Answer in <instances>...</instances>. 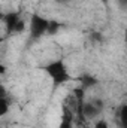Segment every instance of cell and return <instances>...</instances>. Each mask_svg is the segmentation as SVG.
I'll use <instances>...</instances> for the list:
<instances>
[{"mask_svg": "<svg viewBox=\"0 0 127 128\" xmlns=\"http://www.w3.org/2000/svg\"><path fill=\"white\" fill-rule=\"evenodd\" d=\"M45 72L48 73V76L55 82V84H64L69 79V73L66 68V64L61 60L52 61L45 67Z\"/></svg>", "mask_w": 127, "mask_h": 128, "instance_id": "cell-1", "label": "cell"}, {"mask_svg": "<svg viewBox=\"0 0 127 128\" xmlns=\"http://www.w3.org/2000/svg\"><path fill=\"white\" fill-rule=\"evenodd\" d=\"M48 24L49 21L40 15H33L30 20V34L33 39H37L40 36H43L48 30Z\"/></svg>", "mask_w": 127, "mask_h": 128, "instance_id": "cell-2", "label": "cell"}, {"mask_svg": "<svg viewBox=\"0 0 127 128\" xmlns=\"http://www.w3.org/2000/svg\"><path fill=\"white\" fill-rule=\"evenodd\" d=\"M102 112V109L94 104V101H88V103H82L81 107V115H84L85 118H94Z\"/></svg>", "mask_w": 127, "mask_h": 128, "instance_id": "cell-3", "label": "cell"}, {"mask_svg": "<svg viewBox=\"0 0 127 128\" xmlns=\"http://www.w3.org/2000/svg\"><path fill=\"white\" fill-rule=\"evenodd\" d=\"M3 21H5V24H6V30L11 33L15 30V27H17V24H18V21H20V15L17 14V12H9V14H6L5 16H3Z\"/></svg>", "mask_w": 127, "mask_h": 128, "instance_id": "cell-4", "label": "cell"}, {"mask_svg": "<svg viewBox=\"0 0 127 128\" xmlns=\"http://www.w3.org/2000/svg\"><path fill=\"white\" fill-rule=\"evenodd\" d=\"M73 124V113L70 112L69 107L63 106V116H61V124L58 128H72Z\"/></svg>", "mask_w": 127, "mask_h": 128, "instance_id": "cell-5", "label": "cell"}, {"mask_svg": "<svg viewBox=\"0 0 127 128\" xmlns=\"http://www.w3.org/2000/svg\"><path fill=\"white\" fill-rule=\"evenodd\" d=\"M97 84V80H96L94 78H91L90 74H84V76H81V88H88V86H91V85H96Z\"/></svg>", "mask_w": 127, "mask_h": 128, "instance_id": "cell-6", "label": "cell"}, {"mask_svg": "<svg viewBox=\"0 0 127 128\" xmlns=\"http://www.w3.org/2000/svg\"><path fill=\"white\" fill-rule=\"evenodd\" d=\"M9 110V100L8 97H0V118L3 115H6Z\"/></svg>", "mask_w": 127, "mask_h": 128, "instance_id": "cell-7", "label": "cell"}, {"mask_svg": "<svg viewBox=\"0 0 127 128\" xmlns=\"http://www.w3.org/2000/svg\"><path fill=\"white\" fill-rule=\"evenodd\" d=\"M120 122H121L123 128H126L127 125V106L126 104H123L121 109H120Z\"/></svg>", "mask_w": 127, "mask_h": 128, "instance_id": "cell-8", "label": "cell"}, {"mask_svg": "<svg viewBox=\"0 0 127 128\" xmlns=\"http://www.w3.org/2000/svg\"><path fill=\"white\" fill-rule=\"evenodd\" d=\"M58 28H60V24H58L57 21H49L46 33H49V34H54V33H57V32H58Z\"/></svg>", "mask_w": 127, "mask_h": 128, "instance_id": "cell-9", "label": "cell"}, {"mask_svg": "<svg viewBox=\"0 0 127 128\" xmlns=\"http://www.w3.org/2000/svg\"><path fill=\"white\" fill-rule=\"evenodd\" d=\"M73 94H75L78 101H82L84 100V88H75L73 90Z\"/></svg>", "mask_w": 127, "mask_h": 128, "instance_id": "cell-10", "label": "cell"}, {"mask_svg": "<svg viewBox=\"0 0 127 128\" xmlns=\"http://www.w3.org/2000/svg\"><path fill=\"white\" fill-rule=\"evenodd\" d=\"M24 28H26V24H24V21H23V20H20L14 32H18V33H20V32H24Z\"/></svg>", "mask_w": 127, "mask_h": 128, "instance_id": "cell-11", "label": "cell"}, {"mask_svg": "<svg viewBox=\"0 0 127 128\" xmlns=\"http://www.w3.org/2000/svg\"><path fill=\"white\" fill-rule=\"evenodd\" d=\"M94 128H109V125L106 121H97L94 124Z\"/></svg>", "mask_w": 127, "mask_h": 128, "instance_id": "cell-12", "label": "cell"}, {"mask_svg": "<svg viewBox=\"0 0 127 128\" xmlns=\"http://www.w3.org/2000/svg\"><path fill=\"white\" fill-rule=\"evenodd\" d=\"M0 97H8L6 90H5V86H3V85H0Z\"/></svg>", "mask_w": 127, "mask_h": 128, "instance_id": "cell-13", "label": "cell"}, {"mask_svg": "<svg viewBox=\"0 0 127 128\" xmlns=\"http://www.w3.org/2000/svg\"><path fill=\"white\" fill-rule=\"evenodd\" d=\"M5 72H6V67H5L3 64H0V74H3Z\"/></svg>", "mask_w": 127, "mask_h": 128, "instance_id": "cell-14", "label": "cell"}, {"mask_svg": "<svg viewBox=\"0 0 127 128\" xmlns=\"http://www.w3.org/2000/svg\"><path fill=\"white\" fill-rule=\"evenodd\" d=\"M55 2H58V3H67L69 0H55Z\"/></svg>", "mask_w": 127, "mask_h": 128, "instance_id": "cell-15", "label": "cell"}, {"mask_svg": "<svg viewBox=\"0 0 127 128\" xmlns=\"http://www.w3.org/2000/svg\"><path fill=\"white\" fill-rule=\"evenodd\" d=\"M3 16H5V15H3V14H2V12H0V21H2V20H3Z\"/></svg>", "mask_w": 127, "mask_h": 128, "instance_id": "cell-16", "label": "cell"}, {"mask_svg": "<svg viewBox=\"0 0 127 128\" xmlns=\"http://www.w3.org/2000/svg\"><path fill=\"white\" fill-rule=\"evenodd\" d=\"M102 2H108V0H102Z\"/></svg>", "mask_w": 127, "mask_h": 128, "instance_id": "cell-17", "label": "cell"}, {"mask_svg": "<svg viewBox=\"0 0 127 128\" xmlns=\"http://www.w3.org/2000/svg\"><path fill=\"white\" fill-rule=\"evenodd\" d=\"M0 43H2V40H0Z\"/></svg>", "mask_w": 127, "mask_h": 128, "instance_id": "cell-18", "label": "cell"}]
</instances>
